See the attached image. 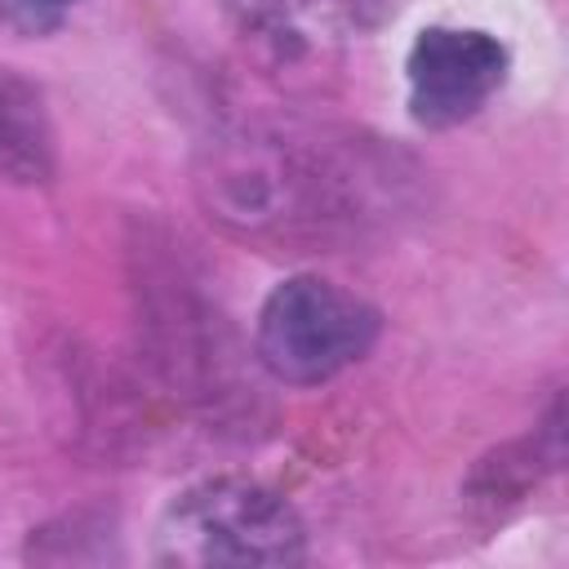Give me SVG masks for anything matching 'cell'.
Listing matches in <instances>:
<instances>
[{"mask_svg": "<svg viewBox=\"0 0 569 569\" xmlns=\"http://www.w3.org/2000/svg\"><path fill=\"white\" fill-rule=\"evenodd\" d=\"M391 164L360 138L231 124L200 147L196 196L218 227L267 249H333L387 213Z\"/></svg>", "mask_w": 569, "mask_h": 569, "instance_id": "cell-1", "label": "cell"}, {"mask_svg": "<svg viewBox=\"0 0 569 569\" xmlns=\"http://www.w3.org/2000/svg\"><path fill=\"white\" fill-rule=\"evenodd\" d=\"M307 529L267 485L218 476L182 489L156 525V560L182 569H262L298 565Z\"/></svg>", "mask_w": 569, "mask_h": 569, "instance_id": "cell-2", "label": "cell"}, {"mask_svg": "<svg viewBox=\"0 0 569 569\" xmlns=\"http://www.w3.org/2000/svg\"><path fill=\"white\" fill-rule=\"evenodd\" d=\"M378 311L320 276L280 280L253 329L258 365L289 387H316L351 369L378 342Z\"/></svg>", "mask_w": 569, "mask_h": 569, "instance_id": "cell-3", "label": "cell"}, {"mask_svg": "<svg viewBox=\"0 0 569 569\" xmlns=\"http://www.w3.org/2000/svg\"><path fill=\"white\" fill-rule=\"evenodd\" d=\"M409 116L427 129L471 120L507 80V44L476 27H427L409 58Z\"/></svg>", "mask_w": 569, "mask_h": 569, "instance_id": "cell-4", "label": "cell"}, {"mask_svg": "<svg viewBox=\"0 0 569 569\" xmlns=\"http://www.w3.org/2000/svg\"><path fill=\"white\" fill-rule=\"evenodd\" d=\"M0 169L13 178H40L49 169V129L31 84L0 67Z\"/></svg>", "mask_w": 569, "mask_h": 569, "instance_id": "cell-5", "label": "cell"}, {"mask_svg": "<svg viewBox=\"0 0 569 569\" xmlns=\"http://www.w3.org/2000/svg\"><path fill=\"white\" fill-rule=\"evenodd\" d=\"M71 9L76 0H0V22L18 36H49Z\"/></svg>", "mask_w": 569, "mask_h": 569, "instance_id": "cell-6", "label": "cell"}]
</instances>
